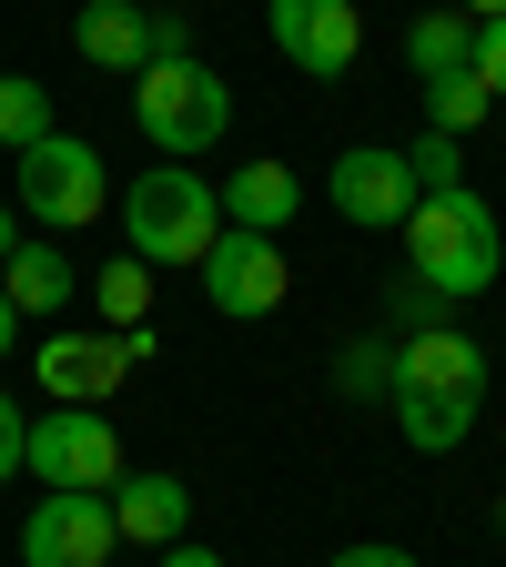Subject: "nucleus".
<instances>
[{
    "instance_id": "nucleus-24",
    "label": "nucleus",
    "mask_w": 506,
    "mask_h": 567,
    "mask_svg": "<svg viewBox=\"0 0 506 567\" xmlns=\"http://www.w3.org/2000/svg\"><path fill=\"white\" fill-rule=\"evenodd\" d=\"M476 82L506 102V21H476Z\"/></svg>"
},
{
    "instance_id": "nucleus-13",
    "label": "nucleus",
    "mask_w": 506,
    "mask_h": 567,
    "mask_svg": "<svg viewBox=\"0 0 506 567\" xmlns=\"http://www.w3.org/2000/svg\"><path fill=\"white\" fill-rule=\"evenodd\" d=\"M213 203H224V224H234V234H295V213H304V183L283 173V163H234Z\"/></svg>"
},
{
    "instance_id": "nucleus-20",
    "label": "nucleus",
    "mask_w": 506,
    "mask_h": 567,
    "mask_svg": "<svg viewBox=\"0 0 506 567\" xmlns=\"http://www.w3.org/2000/svg\"><path fill=\"white\" fill-rule=\"evenodd\" d=\"M486 82H476V71H446V82H425V112H436V132H476L486 122Z\"/></svg>"
},
{
    "instance_id": "nucleus-31",
    "label": "nucleus",
    "mask_w": 506,
    "mask_h": 567,
    "mask_svg": "<svg viewBox=\"0 0 506 567\" xmlns=\"http://www.w3.org/2000/svg\"><path fill=\"white\" fill-rule=\"evenodd\" d=\"M11 254H21V234H11V213H0V264H11Z\"/></svg>"
},
{
    "instance_id": "nucleus-28",
    "label": "nucleus",
    "mask_w": 506,
    "mask_h": 567,
    "mask_svg": "<svg viewBox=\"0 0 506 567\" xmlns=\"http://www.w3.org/2000/svg\"><path fill=\"white\" fill-rule=\"evenodd\" d=\"M163 567H224V557H213V547H193V537H173V547H163Z\"/></svg>"
},
{
    "instance_id": "nucleus-11",
    "label": "nucleus",
    "mask_w": 506,
    "mask_h": 567,
    "mask_svg": "<svg viewBox=\"0 0 506 567\" xmlns=\"http://www.w3.org/2000/svg\"><path fill=\"white\" fill-rule=\"evenodd\" d=\"M122 375H132V354H122V334H102V324L41 344V385H51V405H112Z\"/></svg>"
},
{
    "instance_id": "nucleus-6",
    "label": "nucleus",
    "mask_w": 506,
    "mask_h": 567,
    "mask_svg": "<svg viewBox=\"0 0 506 567\" xmlns=\"http://www.w3.org/2000/svg\"><path fill=\"white\" fill-rule=\"evenodd\" d=\"M203 274V305L213 315H234V324H254V315H273L283 295H295V264H283V244L273 234H213V254L193 264Z\"/></svg>"
},
{
    "instance_id": "nucleus-5",
    "label": "nucleus",
    "mask_w": 506,
    "mask_h": 567,
    "mask_svg": "<svg viewBox=\"0 0 506 567\" xmlns=\"http://www.w3.org/2000/svg\"><path fill=\"white\" fill-rule=\"evenodd\" d=\"M21 203L41 213L51 234H82L92 213L112 203V173H102V153H92V142L51 132V142H31V153H21Z\"/></svg>"
},
{
    "instance_id": "nucleus-27",
    "label": "nucleus",
    "mask_w": 506,
    "mask_h": 567,
    "mask_svg": "<svg viewBox=\"0 0 506 567\" xmlns=\"http://www.w3.org/2000/svg\"><path fill=\"white\" fill-rule=\"evenodd\" d=\"M153 61H193V21H183V11L153 21Z\"/></svg>"
},
{
    "instance_id": "nucleus-8",
    "label": "nucleus",
    "mask_w": 506,
    "mask_h": 567,
    "mask_svg": "<svg viewBox=\"0 0 506 567\" xmlns=\"http://www.w3.org/2000/svg\"><path fill=\"white\" fill-rule=\"evenodd\" d=\"M122 527H112V496H41L21 517V567H112Z\"/></svg>"
},
{
    "instance_id": "nucleus-29",
    "label": "nucleus",
    "mask_w": 506,
    "mask_h": 567,
    "mask_svg": "<svg viewBox=\"0 0 506 567\" xmlns=\"http://www.w3.org/2000/svg\"><path fill=\"white\" fill-rule=\"evenodd\" d=\"M11 334H21V315H11V295H0V354H11Z\"/></svg>"
},
{
    "instance_id": "nucleus-30",
    "label": "nucleus",
    "mask_w": 506,
    "mask_h": 567,
    "mask_svg": "<svg viewBox=\"0 0 506 567\" xmlns=\"http://www.w3.org/2000/svg\"><path fill=\"white\" fill-rule=\"evenodd\" d=\"M466 21H506V0H466Z\"/></svg>"
},
{
    "instance_id": "nucleus-22",
    "label": "nucleus",
    "mask_w": 506,
    "mask_h": 567,
    "mask_svg": "<svg viewBox=\"0 0 506 567\" xmlns=\"http://www.w3.org/2000/svg\"><path fill=\"white\" fill-rule=\"evenodd\" d=\"M344 395H395V354L385 344H354L344 354Z\"/></svg>"
},
{
    "instance_id": "nucleus-26",
    "label": "nucleus",
    "mask_w": 506,
    "mask_h": 567,
    "mask_svg": "<svg viewBox=\"0 0 506 567\" xmlns=\"http://www.w3.org/2000/svg\"><path fill=\"white\" fill-rule=\"evenodd\" d=\"M324 567H425V557H405V547H385V537H365V547H344V557H324Z\"/></svg>"
},
{
    "instance_id": "nucleus-25",
    "label": "nucleus",
    "mask_w": 506,
    "mask_h": 567,
    "mask_svg": "<svg viewBox=\"0 0 506 567\" xmlns=\"http://www.w3.org/2000/svg\"><path fill=\"white\" fill-rule=\"evenodd\" d=\"M395 315H415V324H446V295H436V284H415V274H405V284H395Z\"/></svg>"
},
{
    "instance_id": "nucleus-14",
    "label": "nucleus",
    "mask_w": 506,
    "mask_h": 567,
    "mask_svg": "<svg viewBox=\"0 0 506 567\" xmlns=\"http://www.w3.org/2000/svg\"><path fill=\"white\" fill-rule=\"evenodd\" d=\"M183 517H193V486H183V476H163V466L112 486V527H122V537H142V547H173V537H183Z\"/></svg>"
},
{
    "instance_id": "nucleus-2",
    "label": "nucleus",
    "mask_w": 506,
    "mask_h": 567,
    "mask_svg": "<svg viewBox=\"0 0 506 567\" xmlns=\"http://www.w3.org/2000/svg\"><path fill=\"white\" fill-rule=\"evenodd\" d=\"M213 234H224V203L193 163H153L122 193V254H142V264H203Z\"/></svg>"
},
{
    "instance_id": "nucleus-4",
    "label": "nucleus",
    "mask_w": 506,
    "mask_h": 567,
    "mask_svg": "<svg viewBox=\"0 0 506 567\" xmlns=\"http://www.w3.org/2000/svg\"><path fill=\"white\" fill-rule=\"evenodd\" d=\"M21 466L41 486H61V496H112L122 486V436H112L102 405H51V415H31V456Z\"/></svg>"
},
{
    "instance_id": "nucleus-10",
    "label": "nucleus",
    "mask_w": 506,
    "mask_h": 567,
    "mask_svg": "<svg viewBox=\"0 0 506 567\" xmlns=\"http://www.w3.org/2000/svg\"><path fill=\"white\" fill-rule=\"evenodd\" d=\"M395 395H486V344L466 324H415L395 344Z\"/></svg>"
},
{
    "instance_id": "nucleus-19",
    "label": "nucleus",
    "mask_w": 506,
    "mask_h": 567,
    "mask_svg": "<svg viewBox=\"0 0 506 567\" xmlns=\"http://www.w3.org/2000/svg\"><path fill=\"white\" fill-rule=\"evenodd\" d=\"M31 142H51V82L0 71V153H31Z\"/></svg>"
},
{
    "instance_id": "nucleus-16",
    "label": "nucleus",
    "mask_w": 506,
    "mask_h": 567,
    "mask_svg": "<svg viewBox=\"0 0 506 567\" xmlns=\"http://www.w3.org/2000/svg\"><path fill=\"white\" fill-rule=\"evenodd\" d=\"M0 295H11V315H21V324L61 315V305H71V264H61V244H21L11 264H0Z\"/></svg>"
},
{
    "instance_id": "nucleus-3",
    "label": "nucleus",
    "mask_w": 506,
    "mask_h": 567,
    "mask_svg": "<svg viewBox=\"0 0 506 567\" xmlns=\"http://www.w3.org/2000/svg\"><path fill=\"white\" fill-rule=\"evenodd\" d=\"M132 122H142V142H153V153H213V142L234 132V92L213 82L203 61H153L132 82Z\"/></svg>"
},
{
    "instance_id": "nucleus-12",
    "label": "nucleus",
    "mask_w": 506,
    "mask_h": 567,
    "mask_svg": "<svg viewBox=\"0 0 506 567\" xmlns=\"http://www.w3.org/2000/svg\"><path fill=\"white\" fill-rule=\"evenodd\" d=\"M71 41H82L92 71H122V82H142V71H153V11H142V0H82Z\"/></svg>"
},
{
    "instance_id": "nucleus-7",
    "label": "nucleus",
    "mask_w": 506,
    "mask_h": 567,
    "mask_svg": "<svg viewBox=\"0 0 506 567\" xmlns=\"http://www.w3.org/2000/svg\"><path fill=\"white\" fill-rule=\"evenodd\" d=\"M264 31L304 82H344L354 51H365V11L354 0H264Z\"/></svg>"
},
{
    "instance_id": "nucleus-15",
    "label": "nucleus",
    "mask_w": 506,
    "mask_h": 567,
    "mask_svg": "<svg viewBox=\"0 0 506 567\" xmlns=\"http://www.w3.org/2000/svg\"><path fill=\"white\" fill-rule=\"evenodd\" d=\"M385 405H395V425H405L415 456H456V446L476 436V405H486V395H385Z\"/></svg>"
},
{
    "instance_id": "nucleus-18",
    "label": "nucleus",
    "mask_w": 506,
    "mask_h": 567,
    "mask_svg": "<svg viewBox=\"0 0 506 567\" xmlns=\"http://www.w3.org/2000/svg\"><path fill=\"white\" fill-rule=\"evenodd\" d=\"M92 305H102V334L153 324V264H142V254H112V264L92 274Z\"/></svg>"
},
{
    "instance_id": "nucleus-9",
    "label": "nucleus",
    "mask_w": 506,
    "mask_h": 567,
    "mask_svg": "<svg viewBox=\"0 0 506 567\" xmlns=\"http://www.w3.org/2000/svg\"><path fill=\"white\" fill-rule=\"evenodd\" d=\"M324 203L344 213L354 234H405V213H415V173H405V153H385V142H354V153L324 173Z\"/></svg>"
},
{
    "instance_id": "nucleus-17",
    "label": "nucleus",
    "mask_w": 506,
    "mask_h": 567,
    "mask_svg": "<svg viewBox=\"0 0 506 567\" xmlns=\"http://www.w3.org/2000/svg\"><path fill=\"white\" fill-rule=\"evenodd\" d=\"M405 61H415V82H446V71H476V21L466 11H425L405 31Z\"/></svg>"
},
{
    "instance_id": "nucleus-1",
    "label": "nucleus",
    "mask_w": 506,
    "mask_h": 567,
    "mask_svg": "<svg viewBox=\"0 0 506 567\" xmlns=\"http://www.w3.org/2000/svg\"><path fill=\"white\" fill-rule=\"evenodd\" d=\"M496 264H506V244H496V213H486V193H476V183L425 193V203L405 213V274H415V284H436L446 305L486 295Z\"/></svg>"
},
{
    "instance_id": "nucleus-21",
    "label": "nucleus",
    "mask_w": 506,
    "mask_h": 567,
    "mask_svg": "<svg viewBox=\"0 0 506 567\" xmlns=\"http://www.w3.org/2000/svg\"><path fill=\"white\" fill-rule=\"evenodd\" d=\"M405 173H415V203H425V193H456V183H466L456 132H425V142H405Z\"/></svg>"
},
{
    "instance_id": "nucleus-23",
    "label": "nucleus",
    "mask_w": 506,
    "mask_h": 567,
    "mask_svg": "<svg viewBox=\"0 0 506 567\" xmlns=\"http://www.w3.org/2000/svg\"><path fill=\"white\" fill-rule=\"evenodd\" d=\"M21 456H31V415H21L11 395H0V486L21 476Z\"/></svg>"
}]
</instances>
